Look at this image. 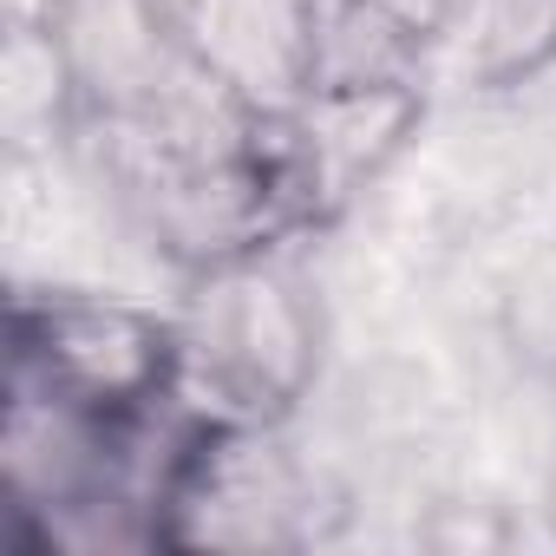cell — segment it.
<instances>
[{"instance_id":"obj_1","label":"cell","mask_w":556,"mask_h":556,"mask_svg":"<svg viewBox=\"0 0 556 556\" xmlns=\"http://www.w3.org/2000/svg\"><path fill=\"white\" fill-rule=\"evenodd\" d=\"M8 393L144 432L184 400V321L131 295L21 289L8 302Z\"/></svg>"},{"instance_id":"obj_2","label":"cell","mask_w":556,"mask_h":556,"mask_svg":"<svg viewBox=\"0 0 556 556\" xmlns=\"http://www.w3.org/2000/svg\"><path fill=\"white\" fill-rule=\"evenodd\" d=\"M328 491L282 426L190 413L144 497V543L184 556H282L328 543Z\"/></svg>"},{"instance_id":"obj_3","label":"cell","mask_w":556,"mask_h":556,"mask_svg":"<svg viewBox=\"0 0 556 556\" xmlns=\"http://www.w3.org/2000/svg\"><path fill=\"white\" fill-rule=\"evenodd\" d=\"M177 321L184 400L210 419L289 426L328 361V315L282 249L197 275Z\"/></svg>"},{"instance_id":"obj_4","label":"cell","mask_w":556,"mask_h":556,"mask_svg":"<svg viewBox=\"0 0 556 556\" xmlns=\"http://www.w3.org/2000/svg\"><path fill=\"white\" fill-rule=\"evenodd\" d=\"M426 79L321 86L282 112V151L308 203V229L341 223L426 131Z\"/></svg>"},{"instance_id":"obj_5","label":"cell","mask_w":556,"mask_h":556,"mask_svg":"<svg viewBox=\"0 0 556 556\" xmlns=\"http://www.w3.org/2000/svg\"><path fill=\"white\" fill-rule=\"evenodd\" d=\"M157 21L184 66L249 112H289L302 99L308 0H157Z\"/></svg>"},{"instance_id":"obj_6","label":"cell","mask_w":556,"mask_h":556,"mask_svg":"<svg viewBox=\"0 0 556 556\" xmlns=\"http://www.w3.org/2000/svg\"><path fill=\"white\" fill-rule=\"evenodd\" d=\"M426 40L380 0H308L302 27V92L321 86H374V79H426Z\"/></svg>"},{"instance_id":"obj_7","label":"cell","mask_w":556,"mask_h":556,"mask_svg":"<svg viewBox=\"0 0 556 556\" xmlns=\"http://www.w3.org/2000/svg\"><path fill=\"white\" fill-rule=\"evenodd\" d=\"M465 73L478 92H523L556 73V0H478Z\"/></svg>"},{"instance_id":"obj_8","label":"cell","mask_w":556,"mask_h":556,"mask_svg":"<svg viewBox=\"0 0 556 556\" xmlns=\"http://www.w3.org/2000/svg\"><path fill=\"white\" fill-rule=\"evenodd\" d=\"M523 523L497 497H432L413 523V543L432 556H504L517 549Z\"/></svg>"},{"instance_id":"obj_9","label":"cell","mask_w":556,"mask_h":556,"mask_svg":"<svg viewBox=\"0 0 556 556\" xmlns=\"http://www.w3.org/2000/svg\"><path fill=\"white\" fill-rule=\"evenodd\" d=\"M536 517H543V536L556 543V458H549V471H543V497H536Z\"/></svg>"}]
</instances>
